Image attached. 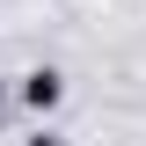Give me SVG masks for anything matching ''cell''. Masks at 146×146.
I'll list each match as a JSON object with an SVG mask.
<instances>
[{"mask_svg": "<svg viewBox=\"0 0 146 146\" xmlns=\"http://www.w3.org/2000/svg\"><path fill=\"white\" fill-rule=\"evenodd\" d=\"M22 102H29L36 117H51V110L66 102V73H58V66H36V73H22Z\"/></svg>", "mask_w": 146, "mask_h": 146, "instance_id": "6da1fadb", "label": "cell"}, {"mask_svg": "<svg viewBox=\"0 0 146 146\" xmlns=\"http://www.w3.org/2000/svg\"><path fill=\"white\" fill-rule=\"evenodd\" d=\"M22 146H66V139H58V131H29Z\"/></svg>", "mask_w": 146, "mask_h": 146, "instance_id": "7a4b0ae2", "label": "cell"}]
</instances>
